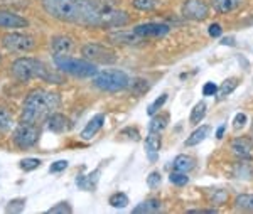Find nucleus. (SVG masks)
I'll use <instances>...</instances> for the list:
<instances>
[{
	"mask_svg": "<svg viewBox=\"0 0 253 214\" xmlns=\"http://www.w3.org/2000/svg\"><path fill=\"white\" fill-rule=\"evenodd\" d=\"M42 9L61 22L88 27H124L128 24V14L115 9L108 0H41Z\"/></svg>",
	"mask_w": 253,
	"mask_h": 214,
	"instance_id": "1",
	"label": "nucleus"
},
{
	"mask_svg": "<svg viewBox=\"0 0 253 214\" xmlns=\"http://www.w3.org/2000/svg\"><path fill=\"white\" fill-rule=\"evenodd\" d=\"M59 94L46 91V89H34L27 94L26 101L20 113V123H31L38 125L41 122H46V118L59 106Z\"/></svg>",
	"mask_w": 253,
	"mask_h": 214,
	"instance_id": "2",
	"label": "nucleus"
},
{
	"mask_svg": "<svg viewBox=\"0 0 253 214\" xmlns=\"http://www.w3.org/2000/svg\"><path fill=\"white\" fill-rule=\"evenodd\" d=\"M12 75L17 78L19 81H24V83L31 80H46V81L56 80V76L51 75L47 66L41 63L39 59H34V57H20V59L14 61V64H12Z\"/></svg>",
	"mask_w": 253,
	"mask_h": 214,
	"instance_id": "3",
	"label": "nucleus"
},
{
	"mask_svg": "<svg viewBox=\"0 0 253 214\" xmlns=\"http://www.w3.org/2000/svg\"><path fill=\"white\" fill-rule=\"evenodd\" d=\"M54 64L59 71L76 78H91L98 73L96 66L89 63L88 59H76V57H69L68 54L54 56Z\"/></svg>",
	"mask_w": 253,
	"mask_h": 214,
	"instance_id": "4",
	"label": "nucleus"
},
{
	"mask_svg": "<svg viewBox=\"0 0 253 214\" xmlns=\"http://www.w3.org/2000/svg\"><path fill=\"white\" fill-rule=\"evenodd\" d=\"M93 85L96 86L101 91H110V93H117L122 89L128 88L130 80L120 69H107V71L96 73L93 76Z\"/></svg>",
	"mask_w": 253,
	"mask_h": 214,
	"instance_id": "5",
	"label": "nucleus"
},
{
	"mask_svg": "<svg viewBox=\"0 0 253 214\" xmlns=\"http://www.w3.org/2000/svg\"><path fill=\"white\" fill-rule=\"evenodd\" d=\"M81 54L84 59H88L93 64H115L117 54L110 47L103 46V44L89 43L81 47Z\"/></svg>",
	"mask_w": 253,
	"mask_h": 214,
	"instance_id": "6",
	"label": "nucleus"
},
{
	"mask_svg": "<svg viewBox=\"0 0 253 214\" xmlns=\"http://www.w3.org/2000/svg\"><path fill=\"white\" fill-rule=\"evenodd\" d=\"M41 135V128L38 125H31V123H20L14 131V143L20 149H31L38 143Z\"/></svg>",
	"mask_w": 253,
	"mask_h": 214,
	"instance_id": "7",
	"label": "nucleus"
},
{
	"mask_svg": "<svg viewBox=\"0 0 253 214\" xmlns=\"http://www.w3.org/2000/svg\"><path fill=\"white\" fill-rule=\"evenodd\" d=\"M2 44L10 52H27L36 47V41L27 34L9 32L2 38Z\"/></svg>",
	"mask_w": 253,
	"mask_h": 214,
	"instance_id": "8",
	"label": "nucleus"
},
{
	"mask_svg": "<svg viewBox=\"0 0 253 214\" xmlns=\"http://www.w3.org/2000/svg\"><path fill=\"white\" fill-rule=\"evenodd\" d=\"M208 9L205 0H186L182 5V15L189 20H205L208 17Z\"/></svg>",
	"mask_w": 253,
	"mask_h": 214,
	"instance_id": "9",
	"label": "nucleus"
},
{
	"mask_svg": "<svg viewBox=\"0 0 253 214\" xmlns=\"http://www.w3.org/2000/svg\"><path fill=\"white\" fill-rule=\"evenodd\" d=\"M170 27L167 24H157V22H149V24H142L133 29L137 36H140L142 39L147 38H164L169 34Z\"/></svg>",
	"mask_w": 253,
	"mask_h": 214,
	"instance_id": "10",
	"label": "nucleus"
},
{
	"mask_svg": "<svg viewBox=\"0 0 253 214\" xmlns=\"http://www.w3.org/2000/svg\"><path fill=\"white\" fill-rule=\"evenodd\" d=\"M46 127L52 133H64V131L71 128V122H69L68 117H64L61 113H51L46 118Z\"/></svg>",
	"mask_w": 253,
	"mask_h": 214,
	"instance_id": "11",
	"label": "nucleus"
},
{
	"mask_svg": "<svg viewBox=\"0 0 253 214\" xmlns=\"http://www.w3.org/2000/svg\"><path fill=\"white\" fill-rule=\"evenodd\" d=\"M27 26H29V22H27V19H24L22 15L14 14V12H9V10H0V27L22 29Z\"/></svg>",
	"mask_w": 253,
	"mask_h": 214,
	"instance_id": "12",
	"label": "nucleus"
},
{
	"mask_svg": "<svg viewBox=\"0 0 253 214\" xmlns=\"http://www.w3.org/2000/svg\"><path fill=\"white\" fill-rule=\"evenodd\" d=\"M73 49H75V43H73V39L68 38V36H56V38H52V41H51L52 56L69 54Z\"/></svg>",
	"mask_w": 253,
	"mask_h": 214,
	"instance_id": "13",
	"label": "nucleus"
},
{
	"mask_svg": "<svg viewBox=\"0 0 253 214\" xmlns=\"http://www.w3.org/2000/svg\"><path fill=\"white\" fill-rule=\"evenodd\" d=\"M108 41L113 44H137L142 43L140 36H137L133 31H115L108 34Z\"/></svg>",
	"mask_w": 253,
	"mask_h": 214,
	"instance_id": "14",
	"label": "nucleus"
},
{
	"mask_svg": "<svg viewBox=\"0 0 253 214\" xmlns=\"http://www.w3.org/2000/svg\"><path fill=\"white\" fill-rule=\"evenodd\" d=\"M103 123H105V115H101V113L100 115H95V117H93L91 120L86 123V127L83 128V131H81V138H83V140L93 138L98 133V131L101 130Z\"/></svg>",
	"mask_w": 253,
	"mask_h": 214,
	"instance_id": "15",
	"label": "nucleus"
},
{
	"mask_svg": "<svg viewBox=\"0 0 253 214\" xmlns=\"http://www.w3.org/2000/svg\"><path fill=\"white\" fill-rule=\"evenodd\" d=\"M231 149L238 157H242L245 160H250L252 159V150H253V143L250 138H236L231 143Z\"/></svg>",
	"mask_w": 253,
	"mask_h": 214,
	"instance_id": "16",
	"label": "nucleus"
},
{
	"mask_svg": "<svg viewBox=\"0 0 253 214\" xmlns=\"http://www.w3.org/2000/svg\"><path fill=\"white\" fill-rule=\"evenodd\" d=\"M161 145H162V138L159 137V133L149 131V137L145 140V150H147V154H149L150 160L157 159V152L161 150Z\"/></svg>",
	"mask_w": 253,
	"mask_h": 214,
	"instance_id": "17",
	"label": "nucleus"
},
{
	"mask_svg": "<svg viewBox=\"0 0 253 214\" xmlns=\"http://www.w3.org/2000/svg\"><path fill=\"white\" fill-rule=\"evenodd\" d=\"M243 3V0H211V5L216 12L219 14H228V12H233L238 9Z\"/></svg>",
	"mask_w": 253,
	"mask_h": 214,
	"instance_id": "18",
	"label": "nucleus"
},
{
	"mask_svg": "<svg viewBox=\"0 0 253 214\" xmlns=\"http://www.w3.org/2000/svg\"><path fill=\"white\" fill-rule=\"evenodd\" d=\"M210 131H211V127L210 125H203V127H199V128H196L193 133L189 135V138L184 142V145L186 147H194V145H198V143H201L203 140H205L208 135H210Z\"/></svg>",
	"mask_w": 253,
	"mask_h": 214,
	"instance_id": "19",
	"label": "nucleus"
},
{
	"mask_svg": "<svg viewBox=\"0 0 253 214\" xmlns=\"http://www.w3.org/2000/svg\"><path fill=\"white\" fill-rule=\"evenodd\" d=\"M162 209V204L159 199H149V201H144V203H140L137 206V208H133V214H147V213H157Z\"/></svg>",
	"mask_w": 253,
	"mask_h": 214,
	"instance_id": "20",
	"label": "nucleus"
},
{
	"mask_svg": "<svg viewBox=\"0 0 253 214\" xmlns=\"http://www.w3.org/2000/svg\"><path fill=\"white\" fill-rule=\"evenodd\" d=\"M169 123V113H159V115H152V120H150L149 125V131L152 133H159L167 127Z\"/></svg>",
	"mask_w": 253,
	"mask_h": 214,
	"instance_id": "21",
	"label": "nucleus"
},
{
	"mask_svg": "<svg viewBox=\"0 0 253 214\" xmlns=\"http://www.w3.org/2000/svg\"><path fill=\"white\" fill-rule=\"evenodd\" d=\"M174 169L179 172H191L194 169V159H191L189 155H177L174 160Z\"/></svg>",
	"mask_w": 253,
	"mask_h": 214,
	"instance_id": "22",
	"label": "nucleus"
},
{
	"mask_svg": "<svg viewBox=\"0 0 253 214\" xmlns=\"http://www.w3.org/2000/svg\"><path fill=\"white\" fill-rule=\"evenodd\" d=\"M98 174H100V171L93 172V174H91V175H88V177H86V175H83V174H80V175H78V180H76V184H78V187L84 189V191H91V189L96 186Z\"/></svg>",
	"mask_w": 253,
	"mask_h": 214,
	"instance_id": "23",
	"label": "nucleus"
},
{
	"mask_svg": "<svg viewBox=\"0 0 253 214\" xmlns=\"http://www.w3.org/2000/svg\"><path fill=\"white\" fill-rule=\"evenodd\" d=\"M235 208L240 211H253V196L252 194H240L235 199Z\"/></svg>",
	"mask_w": 253,
	"mask_h": 214,
	"instance_id": "24",
	"label": "nucleus"
},
{
	"mask_svg": "<svg viewBox=\"0 0 253 214\" xmlns=\"http://www.w3.org/2000/svg\"><path fill=\"white\" fill-rule=\"evenodd\" d=\"M205 117H206V103L205 101L196 103L193 112H191V118H189L191 123H193V125H198L199 122H203Z\"/></svg>",
	"mask_w": 253,
	"mask_h": 214,
	"instance_id": "25",
	"label": "nucleus"
},
{
	"mask_svg": "<svg viewBox=\"0 0 253 214\" xmlns=\"http://www.w3.org/2000/svg\"><path fill=\"white\" fill-rule=\"evenodd\" d=\"M128 86L132 88V93L135 94V96H142V94H145L147 91H149V88H150L149 81L144 80V78H137V80L132 81Z\"/></svg>",
	"mask_w": 253,
	"mask_h": 214,
	"instance_id": "26",
	"label": "nucleus"
},
{
	"mask_svg": "<svg viewBox=\"0 0 253 214\" xmlns=\"http://www.w3.org/2000/svg\"><path fill=\"white\" fill-rule=\"evenodd\" d=\"M236 86H238V80H236V78H230V80H226V81H224V83L221 85V88L218 89L219 98H226L228 94L235 91Z\"/></svg>",
	"mask_w": 253,
	"mask_h": 214,
	"instance_id": "27",
	"label": "nucleus"
},
{
	"mask_svg": "<svg viewBox=\"0 0 253 214\" xmlns=\"http://www.w3.org/2000/svg\"><path fill=\"white\" fill-rule=\"evenodd\" d=\"M110 206H113V208H125L126 204H128V196L124 194V192H115L112 197H110Z\"/></svg>",
	"mask_w": 253,
	"mask_h": 214,
	"instance_id": "28",
	"label": "nucleus"
},
{
	"mask_svg": "<svg viewBox=\"0 0 253 214\" xmlns=\"http://www.w3.org/2000/svg\"><path fill=\"white\" fill-rule=\"evenodd\" d=\"M159 0H133L132 5L135 7L137 10H154L159 5Z\"/></svg>",
	"mask_w": 253,
	"mask_h": 214,
	"instance_id": "29",
	"label": "nucleus"
},
{
	"mask_svg": "<svg viewBox=\"0 0 253 214\" xmlns=\"http://www.w3.org/2000/svg\"><path fill=\"white\" fill-rule=\"evenodd\" d=\"M166 101H167V93H164V94H161V96L157 98L156 101L152 103V105H149V108H147V115H156L159 110H162V106L166 105Z\"/></svg>",
	"mask_w": 253,
	"mask_h": 214,
	"instance_id": "30",
	"label": "nucleus"
},
{
	"mask_svg": "<svg viewBox=\"0 0 253 214\" xmlns=\"http://www.w3.org/2000/svg\"><path fill=\"white\" fill-rule=\"evenodd\" d=\"M169 180L172 184H175V186H186V184L189 182V177L186 175V172L175 171V172H172V174L169 175Z\"/></svg>",
	"mask_w": 253,
	"mask_h": 214,
	"instance_id": "31",
	"label": "nucleus"
},
{
	"mask_svg": "<svg viewBox=\"0 0 253 214\" xmlns=\"http://www.w3.org/2000/svg\"><path fill=\"white\" fill-rule=\"evenodd\" d=\"M24 206H26V199L24 197H19V199H14L7 204L5 211L7 213H22L24 211Z\"/></svg>",
	"mask_w": 253,
	"mask_h": 214,
	"instance_id": "32",
	"label": "nucleus"
},
{
	"mask_svg": "<svg viewBox=\"0 0 253 214\" xmlns=\"http://www.w3.org/2000/svg\"><path fill=\"white\" fill-rule=\"evenodd\" d=\"M235 174L236 177H240V179H253V169L248 166V164H240V166L236 167Z\"/></svg>",
	"mask_w": 253,
	"mask_h": 214,
	"instance_id": "33",
	"label": "nucleus"
},
{
	"mask_svg": "<svg viewBox=\"0 0 253 214\" xmlns=\"http://www.w3.org/2000/svg\"><path fill=\"white\" fill-rule=\"evenodd\" d=\"M19 166L22 171H27V172H31V171H34V169H38L41 166V160L39 159H34V157H31V159H22L19 162Z\"/></svg>",
	"mask_w": 253,
	"mask_h": 214,
	"instance_id": "34",
	"label": "nucleus"
},
{
	"mask_svg": "<svg viewBox=\"0 0 253 214\" xmlns=\"http://www.w3.org/2000/svg\"><path fill=\"white\" fill-rule=\"evenodd\" d=\"M12 127L10 115L5 112L3 108H0V131H7Z\"/></svg>",
	"mask_w": 253,
	"mask_h": 214,
	"instance_id": "35",
	"label": "nucleus"
},
{
	"mask_svg": "<svg viewBox=\"0 0 253 214\" xmlns=\"http://www.w3.org/2000/svg\"><path fill=\"white\" fill-rule=\"evenodd\" d=\"M49 214H69V213H73V208L69 206V203H59V204H56L54 208H51L47 211Z\"/></svg>",
	"mask_w": 253,
	"mask_h": 214,
	"instance_id": "36",
	"label": "nucleus"
},
{
	"mask_svg": "<svg viewBox=\"0 0 253 214\" xmlns=\"http://www.w3.org/2000/svg\"><path fill=\"white\" fill-rule=\"evenodd\" d=\"M120 137H126L130 140H135V142H138V140H140V131H138L137 128H133V127H128V128L120 131Z\"/></svg>",
	"mask_w": 253,
	"mask_h": 214,
	"instance_id": "37",
	"label": "nucleus"
},
{
	"mask_svg": "<svg viewBox=\"0 0 253 214\" xmlns=\"http://www.w3.org/2000/svg\"><path fill=\"white\" fill-rule=\"evenodd\" d=\"M245 123H247V115H245V113H238L235 117V120H233V128L235 130H242L243 127H245Z\"/></svg>",
	"mask_w": 253,
	"mask_h": 214,
	"instance_id": "38",
	"label": "nucleus"
},
{
	"mask_svg": "<svg viewBox=\"0 0 253 214\" xmlns=\"http://www.w3.org/2000/svg\"><path fill=\"white\" fill-rule=\"evenodd\" d=\"M161 174L159 172H152L149 177H147V184H149V187H157L159 182H161Z\"/></svg>",
	"mask_w": 253,
	"mask_h": 214,
	"instance_id": "39",
	"label": "nucleus"
},
{
	"mask_svg": "<svg viewBox=\"0 0 253 214\" xmlns=\"http://www.w3.org/2000/svg\"><path fill=\"white\" fill-rule=\"evenodd\" d=\"M218 93V86H216L214 83H206L205 85V88H203V94H205V96H213V94H216Z\"/></svg>",
	"mask_w": 253,
	"mask_h": 214,
	"instance_id": "40",
	"label": "nucleus"
},
{
	"mask_svg": "<svg viewBox=\"0 0 253 214\" xmlns=\"http://www.w3.org/2000/svg\"><path fill=\"white\" fill-rule=\"evenodd\" d=\"M68 160H58V162H54L51 167H49V172H61L64 171V169L68 167Z\"/></svg>",
	"mask_w": 253,
	"mask_h": 214,
	"instance_id": "41",
	"label": "nucleus"
},
{
	"mask_svg": "<svg viewBox=\"0 0 253 214\" xmlns=\"http://www.w3.org/2000/svg\"><path fill=\"white\" fill-rule=\"evenodd\" d=\"M208 32H210V36L211 38H219V36L223 34V29H221V26L219 24H211L210 26V29H208Z\"/></svg>",
	"mask_w": 253,
	"mask_h": 214,
	"instance_id": "42",
	"label": "nucleus"
},
{
	"mask_svg": "<svg viewBox=\"0 0 253 214\" xmlns=\"http://www.w3.org/2000/svg\"><path fill=\"white\" fill-rule=\"evenodd\" d=\"M226 192L224 191H216V194L211 197V203L213 204H223L224 201H226Z\"/></svg>",
	"mask_w": 253,
	"mask_h": 214,
	"instance_id": "43",
	"label": "nucleus"
},
{
	"mask_svg": "<svg viewBox=\"0 0 253 214\" xmlns=\"http://www.w3.org/2000/svg\"><path fill=\"white\" fill-rule=\"evenodd\" d=\"M224 130H226V125H221V127H219L218 131H216V138H223Z\"/></svg>",
	"mask_w": 253,
	"mask_h": 214,
	"instance_id": "44",
	"label": "nucleus"
},
{
	"mask_svg": "<svg viewBox=\"0 0 253 214\" xmlns=\"http://www.w3.org/2000/svg\"><path fill=\"white\" fill-rule=\"evenodd\" d=\"M223 44H226V46H228V44H230V46H233L235 43H233V39L230 38V39H223Z\"/></svg>",
	"mask_w": 253,
	"mask_h": 214,
	"instance_id": "45",
	"label": "nucleus"
}]
</instances>
